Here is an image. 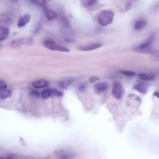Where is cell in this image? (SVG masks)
Listing matches in <instances>:
<instances>
[{"mask_svg":"<svg viewBox=\"0 0 159 159\" xmlns=\"http://www.w3.org/2000/svg\"><path fill=\"white\" fill-rule=\"evenodd\" d=\"M52 90L50 89H45L41 92V95L42 98L44 99H46L51 95Z\"/></svg>","mask_w":159,"mask_h":159,"instance_id":"obj_20","label":"cell"},{"mask_svg":"<svg viewBox=\"0 0 159 159\" xmlns=\"http://www.w3.org/2000/svg\"><path fill=\"white\" fill-rule=\"evenodd\" d=\"M151 58L154 60L159 61V53H156L154 54Z\"/></svg>","mask_w":159,"mask_h":159,"instance_id":"obj_31","label":"cell"},{"mask_svg":"<svg viewBox=\"0 0 159 159\" xmlns=\"http://www.w3.org/2000/svg\"><path fill=\"white\" fill-rule=\"evenodd\" d=\"M102 46L100 43L94 44L79 48V50L82 51H89L99 48Z\"/></svg>","mask_w":159,"mask_h":159,"instance_id":"obj_9","label":"cell"},{"mask_svg":"<svg viewBox=\"0 0 159 159\" xmlns=\"http://www.w3.org/2000/svg\"><path fill=\"white\" fill-rule=\"evenodd\" d=\"M25 38L13 40L10 43V46L14 48L20 47L25 43Z\"/></svg>","mask_w":159,"mask_h":159,"instance_id":"obj_12","label":"cell"},{"mask_svg":"<svg viewBox=\"0 0 159 159\" xmlns=\"http://www.w3.org/2000/svg\"><path fill=\"white\" fill-rule=\"evenodd\" d=\"M12 94V91L9 89H5L0 90V99L3 100L10 97Z\"/></svg>","mask_w":159,"mask_h":159,"instance_id":"obj_15","label":"cell"},{"mask_svg":"<svg viewBox=\"0 0 159 159\" xmlns=\"http://www.w3.org/2000/svg\"><path fill=\"white\" fill-rule=\"evenodd\" d=\"M134 88L138 91L143 94H146L147 91V88L146 86L142 83H139L135 85Z\"/></svg>","mask_w":159,"mask_h":159,"instance_id":"obj_17","label":"cell"},{"mask_svg":"<svg viewBox=\"0 0 159 159\" xmlns=\"http://www.w3.org/2000/svg\"><path fill=\"white\" fill-rule=\"evenodd\" d=\"M56 159H71L74 158L77 156V154L72 150H60L55 152Z\"/></svg>","mask_w":159,"mask_h":159,"instance_id":"obj_3","label":"cell"},{"mask_svg":"<svg viewBox=\"0 0 159 159\" xmlns=\"http://www.w3.org/2000/svg\"><path fill=\"white\" fill-rule=\"evenodd\" d=\"M13 20L12 16L8 13H3L0 16L1 22L4 24H10L12 22Z\"/></svg>","mask_w":159,"mask_h":159,"instance_id":"obj_11","label":"cell"},{"mask_svg":"<svg viewBox=\"0 0 159 159\" xmlns=\"http://www.w3.org/2000/svg\"><path fill=\"white\" fill-rule=\"evenodd\" d=\"M7 87V84L4 81H0V90L6 89Z\"/></svg>","mask_w":159,"mask_h":159,"instance_id":"obj_27","label":"cell"},{"mask_svg":"<svg viewBox=\"0 0 159 159\" xmlns=\"http://www.w3.org/2000/svg\"><path fill=\"white\" fill-rule=\"evenodd\" d=\"M159 7V1L157 2L151 7V10H156Z\"/></svg>","mask_w":159,"mask_h":159,"instance_id":"obj_28","label":"cell"},{"mask_svg":"<svg viewBox=\"0 0 159 159\" xmlns=\"http://www.w3.org/2000/svg\"><path fill=\"white\" fill-rule=\"evenodd\" d=\"M72 82V81L67 80L60 82L59 83V86L62 88L65 89L69 86Z\"/></svg>","mask_w":159,"mask_h":159,"instance_id":"obj_21","label":"cell"},{"mask_svg":"<svg viewBox=\"0 0 159 159\" xmlns=\"http://www.w3.org/2000/svg\"><path fill=\"white\" fill-rule=\"evenodd\" d=\"M62 24L64 27L69 28L70 27V24L69 21L65 18H63L62 20Z\"/></svg>","mask_w":159,"mask_h":159,"instance_id":"obj_23","label":"cell"},{"mask_svg":"<svg viewBox=\"0 0 159 159\" xmlns=\"http://www.w3.org/2000/svg\"><path fill=\"white\" fill-rule=\"evenodd\" d=\"M31 17L29 15L26 14L22 16L18 22V27H24L31 20Z\"/></svg>","mask_w":159,"mask_h":159,"instance_id":"obj_10","label":"cell"},{"mask_svg":"<svg viewBox=\"0 0 159 159\" xmlns=\"http://www.w3.org/2000/svg\"><path fill=\"white\" fill-rule=\"evenodd\" d=\"M107 88V86L105 83L103 82L97 83L94 86V88L98 91L102 92Z\"/></svg>","mask_w":159,"mask_h":159,"instance_id":"obj_16","label":"cell"},{"mask_svg":"<svg viewBox=\"0 0 159 159\" xmlns=\"http://www.w3.org/2000/svg\"><path fill=\"white\" fill-rule=\"evenodd\" d=\"M138 77L142 80L146 81L152 80L154 78V76L153 75L142 73H139L138 75Z\"/></svg>","mask_w":159,"mask_h":159,"instance_id":"obj_19","label":"cell"},{"mask_svg":"<svg viewBox=\"0 0 159 159\" xmlns=\"http://www.w3.org/2000/svg\"><path fill=\"white\" fill-rule=\"evenodd\" d=\"M31 93L32 96L35 97L39 98L40 96L39 93L37 90H33Z\"/></svg>","mask_w":159,"mask_h":159,"instance_id":"obj_30","label":"cell"},{"mask_svg":"<svg viewBox=\"0 0 159 159\" xmlns=\"http://www.w3.org/2000/svg\"><path fill=\"white\" fill-rule=\"evenodd\" d=\"M44 10L45 16L48 20H53L57 17V14L54 10L48 9L47 7H45Z\"/></svg>","mask_w":159,"mask_h":159,"instance_id":"obj_6","label":"cell"},{"mask_svg":"<svg viewBox=\"0 0 159 159\" xmlns=\"http://www.w3.org/2000/svg\"><path fill=\"white\" fill-rule=\"evenodd\" d=\"M99 78L96 77H92L90 79V82L92 83L95 82L97 80H98Z\"/></svg>","mask_w":159,"mask_h":159,"instance_id":"obj_33","label":"cell"},{"mask_svg":"<svg viewBox=\"0 0 159 159\" xmlns=\"http://www.w3.org/2000/svg\"><path fill=\"white\" fill-rule=\"evenodd\" d=\"M113 95L116 99L120 100L122 96V87L119 83H116L113 86L112 92Z\"/></svg>","mask_w":159,"mask_h":159,"instance_id":"obj_4","label":"cell"},{"mask_svg":"<svg viewBox=\"0 0 159 159\" xmlns=\"http://www.w3.org/2000/svg\"><path fill=\"white\" fill-rule=\"evenodd\" d=\"M51 90L52 94L54 96H61L63 95V93L62 92H59V91L58 90H57L55 89H51Z\"/></svg>","mask_w":159,"mask_h":159,"instance_id":"obj_25","label":"cell"},{"mask_svg":"<svg viewBox=\"0 0 159 159\" xmlns=\"http://www.w3.org/2000/svg\"><path fill=\"white\" fill-rule=\"evenodd\" d=\"M44 45L45 47L53 51L66 52H70L69 49L60 46L57 44L54 41L50 39L45 40L44 42Z\"/></svg>","mask_w":159,"mask_h":159,"instance_id":"obj_2","label":"cell"},{"mask_svg":"<svg viewBox=\"0 0 159 159\" xmlns=\"http://www.w3.org/2000/svg\"><path fill=\"white\" fill-rule=\"evenodd\" d=\"M98 1L96 0H88L82 1V4L85 8L90 10H95L98 5Z\"/></svg>","mask_w":159,"mask_h":159,"instance_id":"obj_5","label":"cell"},{"mask_svg":"<svg viewBox=\"0 0 159 159\" xmlns=\"http://www.w3.org/2000/svg\"><path fill=\"white\" fill-rule=\"evenodd\" d=\"M114 16V13L112 11L105 10L98 15L97 21L101 26H105L112 23Z\"/></svg>","mask_w":159,"mask_h":159,"instance_id":"obj_1","label":"cell"},{"mask_svg":"<svg viewBox=\"0 0 159 159\" xmlns=\"http://www.w3.org/2000/svg\"><path fill=\"white\" fill-rule=\"evenodd\" d=\"M154 96H156L159 99V92H156L154 93Z\"/></svg>","mask_w":159,"mask_h":159,"instance_id":"obj_34","label":"cell"},{"mask_svg":"<svg viewBox=\"0 0 159 159\" xmlns=\"http://www.w3.org/2000/svg\"><path fill=\"white\" fill-rule=\"evenodd\" d=\"M64 40L66 42L69 43H73L75 41L74 40L67 37H66L65 38H64Z\"/></svg>","mask_w":159,"mask_h":159,"instance_id":"obj_32","label":"cell"},{"mask_svg":"<svg viewBox=\"0 0 159 159\" xmlns=\"http://www.w3.org/2000/svg\"><path fill=\"white\" fill-rule=\"evenodd\" d=\"M133 5V3L131 1H128L125 5V10L127 11L129 10Z\"/></svg>","mask_w":159,"mask_h":159,"instance_id":"obj_26","label":"cell"},{"mask_svg":"<svg viewBox=\"0 0 159 159\" xmlns=\"http://www.w3.org/2000/svg\"><path fill=\"white\" fill-rule=\"evenodd\" d=\"M121 73L127 76H134L136 75V73L134 72L128 71H122Z\"/></svg>","mask_w":159,"mask_h":159,"instance_id":"obj_24","label":"cell"},{"mask_svg":"<svg viewBox=\"0 0 159 159\" xmlns=\"http://www.w3.org/2000/svg\"><path fill=\"white\" fill-rule=\"evenodd\" d=\"M20 140L21 142L23 144H24V145H25V143L24 142L23 139L22 138H21Z\"/></svg>","mask_w":159,"mask_h":159,"instance_id":"obj_35","label":"cell"},{"mask_svg":"<svg viewBox=\"0 0 159 159\" xmlns=\"http://www.w3.org/2000/svg\"><path fill=\"white\" fill-rule=\"evenodd\" d=\"M27 157L21 156H18L14 154H9L7 155L6 157H0V159H28Z\"/></svg>","mask_w":159,"mask_h":159,"instance_id":"obj_18","label":"cell"},{"mask_svg":"<svg viewBox=\"0 0 159 159\" xmlns=\"http://www.w3.org/2000/svg\"><path fill=\"white\" fill-rule=\"evenodd\" d=\"M9 34V30L7 28L2 26L0 28V40H5L8 37Z\"/></svg>","mask_w":159,"mask_h":159,"instance_id":"obj_14","label":"cell"},{"mask_svg":"<svg viewBox=\"0 0 159 159\" xmlns=\"http://www.w3.org/2000/svg\"><path fill=\"white\" fill-rule=\"evenodd\" d=\"M41 27V25L40 22H39L36 25V27L34 30V33H36L39 31Z\"/></svg>","mask_w":159,"mask_h":159,"instance_id":"obj_29","label":"cell"},{"mask_svg":"<svg viewBox=\"0 0 159 159\" xmlns=\"http://www.w3.org/2000/svg\"><path fill=\"white\" fill-rule=\"evenodd\" d=\"M49 83L45 80H39L34 82L32 85L35 88L41 89L46 88L49 85Z\"/></svg>","mask_w":159,"mask_h":159,"instance_id":"obj_8","label":"cell"},{"mask_svg":"<svg viewBox=\"0 0 159 159\" xmlns=\"http://www.w3.org/2000/svg\"><path fill=\"white\" fill-rule=\"evenodd\" d=\"M31 1L34 4L42 7L44 9L47 7L46 3L45 1Z\"/></svg>","mask_w":159,"mask_h":159,"instance_id":"obj_22","label":"cell"},{"mask_svg":"<svg viewBox=\"0 0 159 159\" xmlns=\"http://www.w3.org/2000/svg\"><path fill=\"white\" fill-rule=\"evenodd\" d=\"M155 37V34H153L151 35L149 38L145 42L140 45L137 48L139 50H145V49H148L151 44L153 42Z\"/></svg>","mask_w":159,"mask_h":159,"instance_id":"obj_7","label":"cell"},{"mask_svg":"<svg viewBox=\"0 0 159 159\" xmlns=\"http://www.w3.org/2000/svg\"><path fill=\"white\" fill-rule=\"evenodd\" d=\"M147 22L144 20H139L136 22L134 28L136 31H139L144 28L146 25Z\"/></svg>","mask_w":159,"mask_h":159,"instance_id":"obj_13","label":"cell"}]
</instances>
